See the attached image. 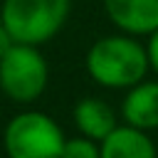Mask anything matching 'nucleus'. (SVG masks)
I'll return each instance as SVG.
<instances>
[{
  "instance_id": "nucleus-1",
  "label": "nucleus",
  "mask_w": 158,
  "mask_h": 158,
  "mask_svg": "<svg viewBox=\"0 0 158 158\" xmlns=\"http://www.w3.org/2000/svg\"><path fill=\"white\" fill-rule=\"evenodd\" d=\"M146 44L133 35H106L99 37L86 52L89 77L106 89H128L148 74Z\"/></svg>"
},
{
  "instance_id": "nucleus-2",
  "label": "nucleus",
  "mask_w": 158,
  "mask_h": 158,
  "mask_svg": "<svg viewBox=\"0 0 158 158\" xmlns=\"http://www.w3.org/2000/svg\"><path fill=\"white\" fill-rule=\"evenodd\" d=\"M72 0H2L0 20L15 42L44 44L69 20Z\"/></svg>"
},
{
  "instance_id": "nucleus-3",
  "label": "nucleus",
  "mask_w": 158,
  "mask_h": 158,
  "mask_svg": "<svg viewBox=\"0 0 158 158\" xmlns=\"http://www.w3.org/2000/svg\"><path fill=\"white\" fill-rule=\"evenodd\" d=\"M49 81V67L40 47L12 42L0 57V91L15 104H32Z\"/></svg>"
},
{
  "instance_id": "nucleus-4",
  "label": "nucleus",
  "mask_w": 158,
  "mask_h": 158,
  "mask_svg": "<svg viewBox=\"0 0 158 158\" xmlns=\"http://www.w3.org/2000/svg\"><path fill=\"white\" fill-rule=\"evenodd\" d=\"M64 141L59 123L42 111H22L2 131L5 153L12 158H57L62 156Z\"/></svg>"
},
{
  "instance_id": "nucleus-5",
  "label": "nucleus",
  "mask_w": 158,
  "mask_h": 158,
  "mask_svg": "<svg viewBox=\"0 0 158 158\" xmlns=\"http://www.w3.org/2000/svg\"><path fill=\"white\" fill-rule=\"evenodd\" d=\"M109 20L126 35L143 37L158 27V0H101Z\"/></svg>"
},
{
  "instance_id": "nucleus-6",
  "label": "nucleus",
  "mask_w": 158,
  "mask_h": 158,
  "mask_svg": "<svg viewBox=\"0 0 158 158\" xmlns=\"http://www.w3.org/2000/svg\"><path fill=\"white\" fill-rule=\"evenodd\" d=\"M158 148L148 138V131L123 123L114 126L101 141H99V156L101 158H156Z\"/></svg>"
},
{
  "instance_id": "nucleus-7",
  "label": "nucleus",
  "mask_w": 158,
  "mask_h": 158,
  "mask_svg": "<svg viewBox=\"0 0 158 158\" xmlns=\"http://www.w3.org/2000/svg\"><path fill=\"white\" fill-rule=\"evenodd\" d=\"M121 118L143 131L158 128V81L141 79L128 86L121 101Z\"/></svg>"
},
{
  "instance_id": "nucleus-8",
  "label": "nucleus",
  "mask_w": 158,
  "mask_h": 158,
  "mask_svg": "<svg viewBox=\"0 0 158 158\" xmlns=\"http://www.w3.org/2000/svg\"><path fill=\"white\" fill-rule=\"evenodd\" d=\"M74 126L81 136L86 138H94V141H101L114 126H116V114L114 109L101 101V99H94V96H84L77 101L74 106Z\"/></svg>"
},
{
  "instance_id": "nucleus-9",
  "label": "nucleus",
  "mask_w": 158,
  "mask_h": 158,
  "mask_svg": "<svg viewBox=\"0 0 158 158\" xmlns=\"http://www.w3.org/2000/svg\"><path fill=\"white\" fill-rule=\"evenodd\" d=\"M64 158H101L99 156V141L86 138L79 133V138H67L62 148Z\"/></svg>"
},
{
  "instance_id": "nucleus-10",
  "label": "nucleus",
  "mask_w": 158,
  "mask_h": 158,
  "mask_svg": "<svg viewBox=\"0 0 158 158\" xmlns=\"http://www.w3.org/2000/svg\"><path fill=\"white\" fill-rule=\"evenodd\" d=\"M148 37V44H146V54H148V67L158 74V27L151 32V35H146Z\"/></svg>"
},
{
  "instance_id": "nucleus-11",
  "label": "nucleus",
  "mask_w": 158,
  "mask_h": 158,
  "mask_svg": "<svg viewBox=\"0 0 158 158\" xmlns=\"http://www.w3.org/2000/svg\"><path fill=\"white\" fill-rule=\"evenodd\" d=\"M12 42H15V40H12V35L7 32V27H5V25H2V20H0V57L10 49V44H12Z\"/></svg>"
}]
</instances>
